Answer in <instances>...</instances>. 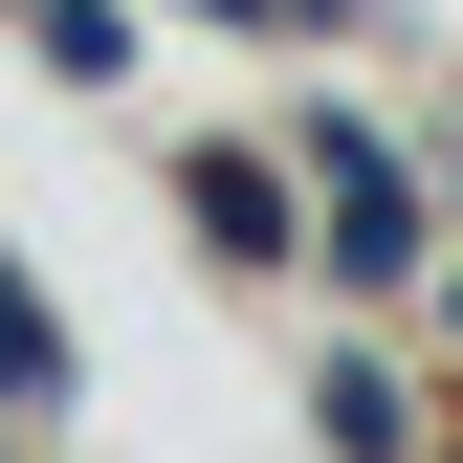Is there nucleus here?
Returning a JSON list of instances; mask_svg holds the SVG:
<instances>
[{
	"label": "nucleus",
	"mask_w": 463,
	"mask_h": 463,
	"mask_svg": "<svg viewBox=\"0 0 463 463\" xmlns=\"http://www.w3.org/2000/svg\"><path fill=\"white\" fill-rule=\"evenodd\" d=\"M441 331H463V287H441Z\"/></svg>",
	"instance_id": "nucleus-6"
},
{
	"label": "nucleus",
	"mask_w": 463,
	"mask_h": 463,
	"mask_svg": "<svg viewBox=\"0 0 463 463\" xmlns=\"http://www.w3.org/2000/svg\"><path fill=\"white\" fill-rule=\"evenodd\" d=\"M44 375H67V354H44V287L0 265V397H44Z\"/></svg>",
	"instance_id": "nucleus-4"
},
{
	"label": "nucleus",
	"mask_w": 463,
	"mask_h": 463,
	"mask_svg": "<svg viewBox=\"0 0 463 463\" xmlns=\"http://www.w3.org/2000/svg\"><path fill=\"white\" fill-rule=\"evenodd\" d=\"M177 199H199V243H243V265H309V155H177Z\"/></svg>",
	"instance_id": "nucleus-2"
},
{
	"label": "nucleus",
	"mask_w": 463,
	"mask_h": 463,
	"mask_svg": "<svg viewBox=\"0 0 463 463\" xmlns=\"http://www.w3.org/2000/svg\"><path fill=\"white\" fill-rule=\"evenodd\" d=\"M309 265L331 287H420V177H397L354 110H309Z\"/></svg>",
	"instance_id": "nucleus-1"
},
{
	"label": "nucleus",
	"mask_w": 463,
	"mask_h": 463,
	"mask_svg": "<svg viewBox=\"0 0 463 463\" xmlns=\"http://www.w3.org/2000/svg\"><path fill=\"white\" fill-rule=\"evenodd\" d=\"M309 420H331V463H397V441H420V397H397L375 354H331V397H309Z\"/></svg>",
	"instance_id": "nucleus-3"
},
{
	"label": "nucleus",
	"mask_w": 463,
	"mask_h": 463,
	"mask_svg": "<svg viewBox=\"0 0 463 463\" xmlns=\"http://www.w3.org/2000/svg\"><path fill=\"white\" fill-rule=\"evenodd\" d=\"M23 420H44V397H0V463H23Z\"/></svg>",
	"instance_id": "nucleus-5"
}]
</instances>
